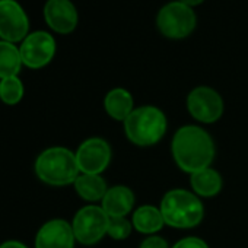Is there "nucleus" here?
Instances as JSON below:
<instances>
[{"label":"nucleus","instance_id":"f257e3e1","mask_svg":"<svg viewBox=\"0 0 248 248\" xmlns=\"http://www.w3.org/2000/svg\"><path fill=\"white\" fill-rule=\"evenodd\" d=\"M171 152L180 170L194 174L210 167L215 159V143L204 129L183 126L172 138Z\"/></svg>","mask_w":248,"mask_h":248},{"label":"nucleus","instance_id":"f03ea898","mask_svg":"<svg viewBox=\"0 0 248 248\" xmlns=\"http://www.w3.org/2000/svg\"><path fill=\"white\" fill-rule=\"evenodd\" d=\"M168 121L162 109L154 105L135 108L124 120V133L136 146H152L162 140L167 133Z\"/></svg>","mask_w":248,"mask_h":248},{"label":"nucleus","instance_id":"7ed1b4c3","mask_svg":"<svg viewBox=\"0 0 248 248\" xmlns=\"http://www.w3.org/2000/svg\"><path fill=\"white\" fill-rule=\"evenodd\" d=\"M159 210L165 225L177 229L196 228L204 216V207L197 194L183 188L167 191L161 200Z\"/></svg>","mask_w":248,"mask_h":248},{"label":"nucleus","instance_id":"20e7f679","mask_svg":"<svg viewBox=\"0 0 248 248\" xmlns=\"http://www.w3.org/2000/svg\"><path fill=\"white\" fill-rule=\"evenodd\" d=\"M37 177L54 187L69 186L80 175L75 152L66 148H48L43 151L35 161Z\"/></svg>","mask_w":248,"mask_h":248},{"label":"nucleus","instance_id":"39448f33","mask_svg":"<svg viewBox=\"0 0 248 248\" xmlns=\"http://www.w3.org/2000/svg\"><path fill=\"white\" fill-rule=\"evenodd\" d=\"M196 22L197 19L194 11L181 3L180 0L162 6L156 16V24L161 34L172 40L188 37L196 28Z\"/></svg>","mask_w":248,"mask_h":248},{"label":"nucleus","instance_id":"423d86ee","mask_svg":"<svg viewBox=\"0 0 248 248\" xmlns=\"http://www.w3.org/2000/svg\"><path fill=\"white\" fill-rule=\"evenodd\" d=\"M109 216L101 206L89 204L78 210L73 217L72 229L78 242L93 245L99 242L108 232Z\"/></svg>","mask_w":248,"mask_h":248},{"label":"nucleus","instance_id":"0eeeda50","mask_svg":"<svg viewBox=\"0 0 248 248\" xmlns=\"http://www.w3.org/2000/svg\"><path fill=\"white\" fill-rule=\"evenodd\" d=\"M187 109L200 123H216L225 109L222 96L209 86H197L187 96Z\"/></svg>","mask_w":248,"mask_h":248},{"label":"nucleus","instance_id":"6e6552de","mask_svg":"<svg viewBox=\"0 0 248 248\" xmlns=\"http://www.w3.org/2000/svg\"><path fill=\"white\" fill-rule=\"evenodd\" d=\"M75 155L80 174L101 175L111 162V146L101 138H91L80 143Z\"/></svg>","mask_w":248,"mask_h":248},{"label":"nucleus","instance_id":"1a4fd4ad","mask_svg":"<svg viewBox=\"0 0 248 248\" xmlns=\"http://www.w3.org/2000/svg\"><path fill=\"white\" fill-rule=\"evenodd\" d=\"M22 63L30 69H41L47 66L56 54V41L46 31H35L27 35L21 47Z\"/></svg>","mask_w":248,"mask_h":248},{"label":"nucleus","instance_id":"9d476101","mask_svg":"<svg viewBox=\"0 0 248 248\" xmlns=\"http://www.w3.org/2000/svg\"><path fill=\"white\" fill-rule=\"evenodd\" d=\"M30 31L28 15L16 0H0V38L9 43L24 41Z\"/></svg>","mask_w":248,"mask_h":248},{"label":"nucleus","instance_id":"9b49d317","mask_svg":"<svg viewBox=\"0 0 248 248\" xmlns=\"http://www.w3.org/2000/svg\"><path fill=\"white\" fill-rule=\"evenodd\" d=\"M75 241L72 223L64 219H51L37 232L35 248H75Z\"/></svg>","mask_w":248,"mask_h":248},{"label":"nucleus","instance_id":"f8f14e48","mask_svg":"<svg viewBox=\"0 0 248 248\" xmlns=\"http://www.w3.org/2000/svg\"><path fill=\"white\" fill-rule=\"evenodd\" d=\"M44 18L47 25L59 34H70L78 25V11L70 0H47Z\"/></svg>","mask_w":248,"mask_h":248},{"label":"nucleus","instance_id":"ddd939ff","mask_svg":"<svg viewBox=\"0 0 248 248\" xmlns=\"http://www.w3.org/2000/svg\"><path fill=\"white\" fill-rule=\"evenodd\" d=\"M135 206V193L126 186H114L107 190L101 207L109 217H126Z\"/></svg>","mask_w":248,"mask_h":248},{"label":"nucleus","instance_id":"4468645a","mask_svg":"<svg viewBox=\"0 0 248 248\" xmlns=\"http://www.w3.org/2000/svg\"><path fill=\"white\" fill-rule=\"evenodd\" d=\"M104 108L112 120L124 123V120L135 109V101L129 91L123 88H115L105 95Z\"/></svg>","mask_w":248,"mask_h":248},{"label":"nucleus","instance_id":"2eb2a0df","mask_svg":"<svg viewBox=\"0 0 248 248\" xmlns=\"http://www.w3.org/2000/svg\"><path fill=\"white\" fill-rule=\"evenodd\" d=\"M132 223L136 228V231L146 233V235H155L164 228L165 220L162 217L159 207L145 204V206L138 207L136 212H133Z\"/></svg>","mask_w":248,"mask_h":248},{"label":"nucleus","instance_id":"dca6fc26","mask_svg":"<svg viewBox=\"0 0 248 248\" xmlns=\"http://www.w3.org/2000/svg\"><path fill=\"white\" fill-rule=\"evenodd\" d=\"M190 184L193 191L200 197H213L222 190V177L213 168L200 170L190 177Z\"/></svg>","mask_w":248,"mask_h":248},{"label":"nucleus","instance_id":"f3484780","mask_svg":"<svg viewBox=\"0 0 248 248\" xmlns=\"http://www.w3.org/2000/svg\"><path fill=\"white\" fill-rule=\"evenodd\" d=\"M76 193L89 203L101 202L107 193V183L101 175L95 174H80L73 183Z\"/></svg>","mask_w":248,"mask_h":248},{"label":"nucleus","instance_id":"a211bd4d","mask_svg":"<svg viewBox=\"0 0 248 248\" xmlns=\"http://www.w3.org/2000/svg\"><path fill=\"white\" fill-rule=\"evenodd\" d=\"M22 64L19 48L14 43L0 40V80L18 76Z\"/></svg>","mask_w":248,"mask_h":248},{"label":"nucleus","instance_id":"6ab92c4d","mask_svg":"<svg viewBox=\"0 0 248 248\" xmlns=\"http://www.w3.org/2000/svg\"><path fill=\"white\" fill-rule=\"evenodd\" d=\"M24 98V83L18 76L0 80V99L6 105H16Z\"/></svg>","mask_w":248,"mask_h":248},{"label":"nucleus","instance_id":"aec40b11","mask_svg":"<svg viewBox=\"0 0 248 248\" xmlns=\"http://www.w3.org/2000/svg\"><path fill=\"white\" fill-rule=\"evenodd\" d=\"M132 228H133V223L127 217H109L107 235L111 236L112 239L123 241L130 236Z\"/></svg>","mask_w":248,"mask_h":248},{"label":"nucleus","instance_id":"412c9836","mask_svg":"<svg viewBox=\"0 0 248 248\" xmlns=\"http://www.w3.org/2000/svg\"><path fill=\"white\" fill-rule=\"evenodd\" d=\"M172 248H209V245L203 239H200V238L187 236V238L180 239L177 244H174Z\"/></svg>","mask_w":248,"mask_h":248},{"label":"nucleus","instance_id":"4be33fe9","mask_svg":"<svg viewBox=\"0 0 248 248\" xmlns=\"http://www.w3.org/2000/svg\"><path fill=\"white\" fill-rule=\"evenodd\" d=\"M139 248H170L168 242L158 235H149L148 238H145L140 244Z\"/></svg>","mask_w":248,"mask_h":248},{"label":"nucleus","instance_id":"5701e85b","mask_svg":"<svg viewBox=\"0 0 248 248\" xmlns=\"http://www.w3.org/2000/svg\"><path fill=\"white\" fill-rule=\"evenodd\" d=\"M0 248H28V247L19 241H6L3 244H0Z\"/></svg>","mask_w":248,"mask_h":248},{"label":"nucleus","instance_id":"b1692460","mask_svg":"<svg viewBox=\"0 0 248 248\" xmlns=\"http://www.w3.org/2000/svg\"><path fill=\"white\" fill-rule=\"evenodd\" d=\"M180 2L191 8V6H197V5L203 3V2H204V0H180Z\"/></svg>","mask_w":248,"mask_h":248}]
</instances>
